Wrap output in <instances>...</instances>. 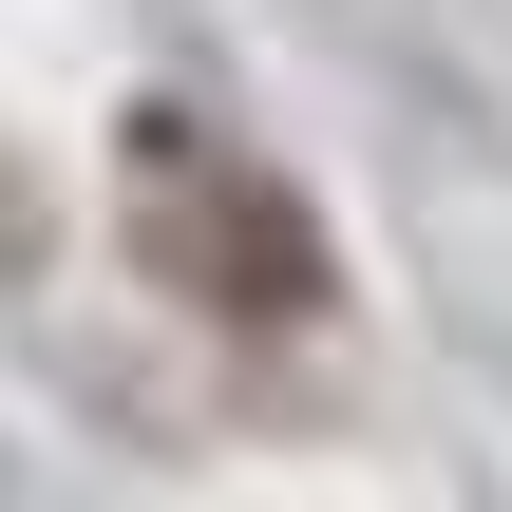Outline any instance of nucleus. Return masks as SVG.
<instances>
[{
	"instance_id": "nucleus-1",
	"label": "nucleus",
	"mask_w": 512,
	"mask_h": 512,
	"mask_svg": "<svg viewBox=\"0 0 512 512\" xmlns=\"http://www.w3.org/2000/svg\"><path fill=\"white\" fill-rule=\"evenodd\" d=\"M114 247H133V285H171L190 323H323V304H342L323 209H304L247 133H209V114H171V95L114 133Z\"/></svg>"
}]
</instances>
